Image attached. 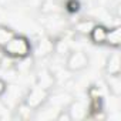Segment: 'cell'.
Here are the masks:
<instances>
[{
    "instance_id": "obj_6",
    "label": "cell",
    "mask_w": 121,
    "mask_h": 121,
    "mask_svg": "<svg viewBox=\"0 0 121 121\" xmlns=\"http://www.w3.org/2000/svg\"><path fill=\"white\" fill-rule=\"evenodd\" d=\"M121 71V64H120V53L118 48H115V51H112L105 63V73L107 76H117Z\"/></svg>"
},
{
    "instance_id": "obj_10",
    "label": "cell",
    "mask_w": 121,
    "mask_h": 121,
    "mask_svg": "<svg viewBox=\"0 0 121 121\" xmlns=\"http://www.w3.org/2000/svg\"><path fill=\"white\" fill-rule=\"evenodd\" d=\"M94 24H95V22L91 20V19H81V20H78L76 23L74 31L78 33V34H81V36H88V33L94 27Z\"/></svg>"
},
{
    "instance_id": "obj_17",
    "label": "cell",
    "mask_w": 121,
    "mask_h": 121,
    "mask_svg": "<svg viewBox=\"0 0 121 121\" xmlns=\"http://www.w3.org/2000/svg\"><path fill=\"white\" fill-rule=\"evenodd\" d=\"M58 2H60V3H64V2H66V0H58Z\"/></svg>"
},
{
    "instance_id": "obj_12",
    "label": "cell",
    "mask_w": 121,
    "mask_h": 121,
    "mask_svg": "<svg viewBox=\"0 0 121 121\" xmlns=\"http://www.w3.org/2000/svg\"><path fill=\"white\" fill-rule=\"evenodd\" d=\"M107 77H108V78H107V84H108L110 91H111L115 97H118L120 93H121V80H120V74H117V76H107Z\"/></svg>"
},
{
    "instance_id": "obj_9",
    "label": "cell",
    "mask_w": 121,
    "mask_h": 121,
    "mask_svg": "<svg viewBox=\"0 0 121 121\" xmlns=\"http://www.w3.org/2000/svg\"><path fill=\"white\" fill-rule=\"evenodd\" d=\"M53 51H54V41L51 39L44 37V39H41L39 41L37 48H36V54L39 57H46V56H48Z\"/></svg>"
},
{
    "instance_id": "obj_3",
    "label": "cell",
    "mask_w": 121,
    "mask_h": 121,
    "mask_svg": "<svg viewBox=\"0 0 121 121\" xmlns=\"http://www.w3.org/2000/svg\"><path fill=\"white\" fill-rule=\"evenodd\" d=\"M88 56L83 50H70L66 58V69L71 73H78L88 66Z\"/></svg>"
},
{
    "instance_id": "obj_11",
    "label": "cell",
    "mask_w": 121,
    "mask_h": 121,
    "mask_svg": "<svg viewBox=\"0 0 121 121\" xmlns=\"http://www.w3.org/2000/svg\"><path fill=\"white\" fill-rule=\"evenodd\" d=\"M37 84H40L41 87H44V88L48 90L54 84V76H53V73L48 71V70H41L40 76L37 77Z\"/></svg>"
},
{
    "instance_id": "obj_13",
    "label": "cell",
    "mask_w": 121,
    "mask_h": 121,
    "mask_svg": "<svg viewBox=\"0 0 121 121\" xmlns=\"http://www.w3.org/2000/svg\"><path fill=\"white\" fill-rule=\"evenodd\" d=\"M14 34H16V33H14L13 29H10L9 26H4V24H0V50H2V48L7 44V41H9Z\"/></svg>"
},
{
    "instance_id": "obj_16",
    "label": "cell",
    "mask_w": 121,
    "mask_h": 121,
    "mask_svg": "<svg viewBox=\"0 0 121 121\" xmlns=\"http://www.w3.org/2000/svg\"><path fill=\"white\" fill-rule=\"evenodd\" d=\"M6 90H7V83H6L3 78H0V97H3V95H4Z\"/></svg>"
},
{
    "instance_id": "obj_1",
    "label": "cell",
    "mask_w": 121,
    "mask_h": 121,
    "mask_svg": "<svg viewBox=\"0 0 121 121\" xmlns=\"http://www.w3.org/2000/svg\"><path fill=\"white\" fill-rule=\"evenodd\" d=\"M2 51L13 60H26L31 56L33 46H31V41L26 36L14 34L7 41V44L2 48Z\"/></svg>"
},
{
    "instance_id": "obj_14",
    "label": "cell",
    "mask_w": 121,
    "mask_h": 121,
    "mask_svg": "<svg viewBox=\"0 0 121 121\" xmlns=\"http://www.w3.org/2000/svg\"><path fill=\"white\" fill-rule=\"evenodd\" d=\"M63 9L70 14H76V13L80 12L81 3H80V0H66L63 3Z\"/></svg>"
},
{
    "instance_id": "obj_4",
    "label": "cell",
    "mask_w": 121,
    "mask_h": 121,
    "mask_svg": "<svg viewBox=\"0 0 121 121\" xmlns=\"http://www.w3.org/2000/svg\"><path fill=\"white\" fill-rule=\"evenodd\" d=\"M67 111H69L71 120H84L88 115L87 103H84L81 100H71V103L67 105Z\"/></svg>"
},
{
    "instance_id": "obj_2",
    "label": "cell",
    "mask_w": 121,
    "mask_h": 121,
    "mask_svg": "<svg viewBox=\"0 0 121 121\" xmlns=\"http://www.w3.org/2000/svg\"><path fill=\"white\" fill-rule=\"evenodd\" d=\"M48 90L47 88H44V87H41L40 84H34L30 90H29V93H27V95L24 97V103L27 104V105H30L34 111L36 110H39L41 105H44L46 103H47V98H48Z\"/></svg>"
},
{
    "instance_id": "obj_15",
    "label": "cell",
    "mask_w": 121,
    "mask_h": 121,
    "mask_svg": "<svg viewBox=\"0 0 121 121\" xmlns=\"http://www.w3.org/2000/svg\"><path fill=\"white\" fill-rule=\"evenodd\" d=\"M17 115H19V118H22V120H27V118H30L31 117V112L34 111L30 105H27L24 101H22L19 105H17Z\"/></svg>"
},
{
    "instance_id": "obj_8",
    "label": "cell",
    "mask_w": 121,
    "mask_h": 121,
    "mask_svg": "<svg viewBox=\"0 0 121 121\" xmlns=\"http://www.w3.org/2000/svg\"><path fill=\"white\" fill-rule=\"evenodd\" d=\"M40 10L44 14H57L63 9V3H60L58 0H43L40 4Z\"/></svg>"
},
{
    "instance_id": "obj_7",
    "label": "cell",
    "mask_w": 121,
    "mask_h": 121,
    "mask_svg": "<svg viewBox=\"0 0 121 121\" xmlns=\"http://www.w3.org/2000/svg\"><path fill=\"white\" fill-rule=\"evenodd\" d=\"M105 44L110 46L111 48H118L120 47V44H121V29H120V26H114V27L108 29Z\"/></svg>"
},
{
    "instance_id": "obj_5",
    "label": "cell",
    "mask_w": 121,
    "mask_h": 121,
    "mask_svg": "<svg viewBox=\"0 0 121 121\" xmlns=\"http://www.w3.org/2000/svg\"><path fill=\"white\" fill-rule=\"evenodd\" d=\"M107 31H108V27H105L104 24L95 23L94 27L91 29V31L88 33L90 41H91L93 44H95V46H103V44H105Z\"/></svg>"
}]
</instances>
